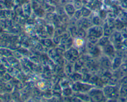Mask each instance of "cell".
<instances>
[{
  "instance_id": "6da1fadb",
  "label": "cell",
  "mask_w": 127,
  "mask_h": 102,
  "mask_svg": "<svg viewBox=\"0 0 127 102\" xmlns=\"http://www.w3.org/2000/svg\"><path fill=\"white\" fill-rule=\"evenodd\" d=\"M103 32H104V31H103L102 28L101 27L96 26L89 29V34L90 36H94V37H96L98 38V37H100V36H101L102 35Z\"/></svg>"
},
{
  "instance_id": "7a4b0ae2",
  "label": "cell",
  "mask_w": 127,
  "mask_h": 102,
  "mask_svg": "<svg viewBox=\"0 0 127 102\" xmlns=\"http://www.w3.org/2000/svg\"><path fill=\"white\" fill-rule=\"evenodd\" d=\"M74 43H75L76 46L77 47H79L83 46V44H84V40L83 39V37H79L76 39L75 41H74Z\"/></svg>"
},
{
  "instance_id": "3957f363",
  "label": "cell",
  "mask_w": 127,
  "mask_h": 102,
  "mask_svg": "<svg viewBox=\"0 0 127 102\" xmlns=\"http://www.w3.org/2000/svg\"><path fill=\"white\" fill-rule=\"evenodd\" d=\"M90 25L91 22L87 19H84L81 22V26L84 28H89L90 27Z\"/></svg>"
},
{
  "instance_id": "277c9868",
  "label": "cell",
  "mask_w": 127,
  "mask_h": 102,
  "mask_svg": "<svg viewBox=\"0 0 127 102\" xmlns=\"http://www.w3.org/2000/svg\"><path fill=\"white\" fill-rule=\"evenodd\" d=\"M108 42H109V41H108L107 37H103L102 39L100 40L99 44L102 46H107L108 44Z\"/></svg>"
},
{
  "instance_id": "5b68a950",
  "label": "cell",
  "mask_w": 127,
  "mask_h": 102,
  "mask_svg": "<svg viewBox=\"0 0 127 102\" xmlns=\"http://www.w3.org/2000/svg\"><path fill=\"white\" fill-rule=\"evenodd\" d=\"M88 40L89 41V42H92V43H93V44H95V43H96V42H98L97 37H94V36H89V38H88Z\"/></svg>"
},
{
  "instance_id": "8992f818",
  "label": "cell",
  "mask_w": 127,
  "mask_h": 102,
  "mask_svg": "<svg viewBox=\"0 0 127 102\" xmlns=\"http://www.w3.org/2000/svg\"><path fill=\"white\" fill-rule=\"evenodd\" d=\"M86 35V32L84 31V29H79L78 30V36H79V37H85Z\"/></svg>"
},
{
  "instance_id": "52a82bcc",
  "label": "cell",
  "mask_w": 127,
  "mask_h": 102,
  "mask_svg": "<svg viewBox=\"0 0 127 102\" xmlns=\"http://www.w3.org/2000/svg\"><path fill=\"white\" fill-rule=\"evenodd\" d=\"M87 47H88V49L90 51H93L94 50V44L92 43V42H89L88 43V45H87Z\"/></svg>"
},
{
  "instance_id": "ba28073f",
  "label": "cell",
  "mask_w": 127,
  "mask_h": 102,
  "mask_svg": "<svg viewBox=\"0 0 127 102\" xmlns=\"http://www.w3.org/2000/svg\"><path fill=\"white\" fill-rule=\"evenodd\" d=\"M122 94L124 95V96L127 95V87H123Z\"/></svg>"
},
{
  "instance_id": "9c48e42d",
  "label": "cell",
  "mask_w": 127,
  "mask_h": 102,
  "mask_svg": "<svg viewBox=\"0 0 127 102\" xmlns=\"http://www.w3.org/2000/svg\"><path fill=\"white\" fill-rule=\"evenodd\" d=\"M109 49H108V47L107 46L106 49H105V51H106V52H107V53L108 52H109V53H111L110 52H112L113 49H112V47H110V46H109Z\"/></svg>"
}]
</instances>
